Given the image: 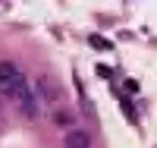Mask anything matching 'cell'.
<instances>
[{"label": "cell", "mask_w": 157, "mask_h": 148, "mask_svg": "<svg viewBox=\"0 0 157 148\" xmlns=\"http://www.w3.org/2000/svg\"><path fill=\"white\" fill-rule=\"evenodd\" d=\"M25 88H29V82H25L22 70H19L16 63L3 60V63H0V95H6V98H19Z\"/></svg>", "instance_id": "6da1fadb"}, {"label": "cell", "mask_w": 157, "mask_h": 148, "mask_svg": "<svg viewBox=\"0 0 157 148\" xmlns=\"http://www.w3.org/2000/svg\"><path fill=\"white\" fill-rule=\"evenodd\" d=\"M38 91H41V101H47V104H50V101H60V98H63L60 85H54L47 76H41V79H38Z\"/></svg>", "instance_id": "7a4b0ae2"}, {"label": "cell", "mask_w": 157, "mask_h": 148, "mask_svg": "<svg viewBox=\"0 0 157 148\" xmlns=\"http://www.w3.org/2000/svg\"><path fill=\"white\" fill-rule=\"evenodd\" d=\"M16 104H19V110H22L25 117H35V114H38V104H35V95H32V88H25L22 95L16 98Z\"/></svg>", "instance_id": "3957f363"}, {"label": "cell", "mask_w": 157, "mask_h": 148, "mask_svg": "<svg viewBox=\"0 0 157 148\" xmlns=\"http://www.w3.org/2000/svg\"><path fill=\"white\" fill-rule=\"evenodd\" d=\"M66 145H69V148H88L91 139L85 136V132H69V136H66Z\"/></svg>", "instance_id": "277c9868"}, {"label": "cell", "mask_w": 157, "mask_h": 148, "mask_svg": "<svg viewBox=\"0 0 157 148\" xmlns=\"http://www.w3.org/2000/svg\"><path fill=\"white\" fill-rule=\"evenodd\" d=\"M91 44H94L98 50H110V47H113V44L107 41V38H101V35H94V38H91Z\"/></svg>", "instance_id": "5b68a950"}, {"label": "cell", "mask_w": 157, "mask_h": 148, "mask_svg": "<svg viewBox=\"0 0 157 148\" xmlns=\"http://www.w3.org/2000/svg\"><path fill=\"white\" fill-rule=\"evenodd\" d=\"M54 123H57V126H69V123H72V117H69V114H57V117H54Z\"/></svg>", "instance_id": "8992f818"}, {"label": "cell", "mask_w": 157, "mask_h": 148, "mask_svg": "<svg viewBox=\"0 0 157 148\" xmlns=\"http://www.w3.org/2000/svg\"><path fill=\"white\" fill-rule=\"evenodd\" d=\"M98 76H101V79H110V66L101 63V66H98Z\"/></svg>", "instance_id": "52a82bcc"}]
</instances>
